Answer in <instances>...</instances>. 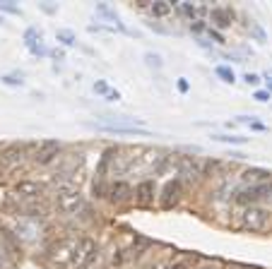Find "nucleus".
<instances>
[{"mask_svg": "<svg viewBox=\"0 0 272 269\" xmlns=\"http://www.w3.org/2000/svg\"><path fill=\"white\" fill-rule=\"evenodd\" d=\"M243 79H246V84H258V82H260V75H255V72H246Z\"/></svg>", "mask_w": 272, "mask_h": 269, "instance_id": "obj_33", "label": "nucleus"}, {"mask_svg": "<svg viewBox=\"0 0 272 269\" xmlns=\"http://www.w3.org/2000/svg\"><path fill=\"white\" fill-rule=\"evenodd\" d=\"M181 12H185L190 19H195L202 12V7H198V5H190V2H181Z\"/></svg>", "mask_w": 272, "mask_h": 269, "instance_id": "obj_27", "label": "nucleus"}, {"mask_svg": "<svg viewBox=\"0 0 272 269\" xmlns=\"http://www.w3.org/2000/svg\"><path fill=\"white\" fill-rule=\"evenodd\" d=\"M58 154H60V142L58 140H44V142L39 144L37 154H34V161L39 166H48Z\"/></svg>", "mask_w": 272, "mask_h": 269, "instance_id": "obj_8", "label": "nucleus"}, {"mask_svg": "<svg viewBox=\"0 0 272 269\" xmlns=\"http://www.w3.org/2000/svg\"><path fill=\"white\" fill-rule=\"evenodd\" d=\"M145 24L152 29V32H157V34H169V29H166V27H162L159 22H145Z\"/></svg>", "mask_w": 272, "mask_h": 269, "instance_id": "obj_32", "label": "nucleus"}, {"mask_svg": "<svg viewBox=\"0 0 272 269\" xmlns=\"http://www.w3.org/2000/svg\"><path fill=\"white\" fill-rule=\"evenodd\" d=\"M15 235L22 243H37L41 238V226H39L37 219H22L15 226Z\"/></svg>", "mask_w": 272, "mask_h": 269, "instance_id": "obj_6", "label": "nucleus"}, {"mask_svg": "<svg viewBox=\"0 0 272 269\" xmlns=\"http://www.w3.org/2000/svg\"><path fill=\"white\" fill-rule=\"evenodd\" d=\"M15 192L19 197H27V199H39L44 195V185L41 183H34V180H22L15 185Z\"/></svg>", "mask_w": 272, "mask_h": 269, "instance_id": "obj_13", "label": "nucleus"}, {"mask_svg": "<svg viewBox=\"0 0 272 269\" xmlns=\"http://www.w3.org/2000/svg\"><path fill=\"white\" fill-rule=\"evenodd\" d=\"M181 195H183V185L179 178L174 180H166V185H164L162 190V197H159V202H162L164 209H171V207H176L179 202H181Z\"/></svg>", "mask_w": 272, "mask_h": 269, "instance_id": "obj_7", "label": "nucleus"}, {"mask_svg": "<svg viewBox=\"0 0 272 269\" xmlns=\"http://www.w3.org/2000/svg\"><path fill=\"white\" fill-rule=\"evenodd\" d=\"M253 99H258L260 104H265V101H270L272 96L268 94V91H255V94H253Z\"/></svg>", "mask_w": 272, "mask_h": 269, "instance_id": "obj_34", "label": "nucleus"}, {"mask_svg": "<svg viewBox=\"0 0 272 269\" xmlns=\"http://www.w3.org/2000/svg\"><path fill=\"white\" fill-rule=\"evenodd\" d=\"M243 178L246 180H260V183H268L272 178L270 171H265V168H248L246 173H243Z\"/></svg>", "mask_w": 272, "mask_h": 269, "instance_id": "obj_18", "label": "nucleus"}, {"mask_svg": "<svg viewBox=\"0 0 272 269\" xmlns=\"http://www.w3.org/2000/svg\"><path fill=\"white\" fill-rule=\"evenodd\" d=\"M171 269H183V267H181V265H176V267H171Z\"/></svg>", "mask_w": 272, "mask_h": 269, "instance_id": "obj_44", "label": "nucleus"}, {"mask_svg": "<svg viewBox=\"0 0 272 269\" xmlns=\"http://www.w3.org/2000/svg\"><path fill=\"white\" fill-rule=\"evenodd\" d=\"M190 32H195V34H202V32H207V24H205L202 19H193V22H190Z\"/></svg>", "mask_w": 272, "mask_h": 269, "instance_id": "obj_30", "label": "nucleus"}, {"mask_svg": "<svg viewBox=\"0 0 272 269\" xmlns=\"http://www.w3.org/2000/svg\"><path fill=\"white\" fill-rule=\"evenodd\" d=\"M174 10V2H169V0H159V2H149V12L154 15V17H166L169 12Z\"/></svg>", "mask_w": 272, "mask_h": 269, "instance_id": "obj_16", "label": "nucleus"}, {"mask_svg": "<svg viewBox=\"0 0 272 269\" xmlns=\"http://www.w3.org/2000/svg\"><path fill=\"white\" fill-rule=\"evenodd\" d=\"M268 192H270V183H253V185H246L236 192V202L243 204V207H251L258 199H268Z\"/></svg>", "mask_w": 272, "mask_h": 269, "instance_id": "obj_4", "label": "nucleus"}, {"mask_svg": "<svg viewBox=\"0 0 272 269\" xmlns=\"http://www.w3.org/2000/svg\"><path fill=\"white\" fill-rule=\"evenodd\" d=\"M48 55H51L53 60H65V51H60V48H53V51H48Z\"/></svg>", "mask_w": 272, "mask_h": 269, "instance_id": "obj_37", "label": "nucleus"}, {"mask_svg": "<svg viewBox=\"0 0 272 269\" xmlns=\"http://www.w3.org/2000/svg\"><path fill=\"white\" fill-rule=\"evenodd\" d=\"M0 82L7 84V87H24V75L22 72H10V75H2Z\"/></svg>", "mask_w": 272, "mask_h": 269, "instance_id": "obj_20", "label": "nucleus"}, {"mask_svg": "<svg viewBox=\"0 0 272 269\" xmlns=\"http://www.w3.org/2000/svg\"><path fill=\"white\" fill-rule=\"evenodd\" d=\"M94 91H96V94H101V96H106L111 89H109V84H106L104 79H96V82H94Z\"/></svg>", "mask_w": 272, "mask_h": 269, "instance_id": "obj_31", "label": "nucleus"}, {"mask_svg": "<svg viewBox=\"0 0 272 269\" xmlns=\"http://www.w3.org/2000/svg\"><path fill=\"white\" fill-rule=\"evenodd\" d=\"M37 41H41V32H39L37 27H29V29L24 32V46L29 48V46L37 43Z\"/></svg>", "mask_w": 272, "mask_h": 269, "instance_id": "obj_25", "label": "nucleus"}, {"mask_svg": "<svg viewBox=\"0 0 272 269\" xmlns=\"http://www.w3.org/2000/svg\"><path fill=\"white\" fill-rule=\"evenodd\" d=\"M99 132H106V135H135V137H149L152 132L145 127H116V125H94Z\"/></svg>", "mask_w": 272, "mask_h": 269, "instance_id": "obj_14", "label": "nucleus"}, {"mask_svg": "<svg viewBox=\"0 0 272 269\" xmlns=\"http://www.w3.org/2000/svg\"><path fill=\"white\" fill-rule=\"evenodd\" d=\"M39 10L46 12V15H55L58 12V5L55 2H39Z\"/></svg>", "mask_w": 272, "mask_h": 269, "instance_id": "obj_29", "label": "nucleus"}, {"mask_svg": "<svg viewBox=\"0 0 272 269\" xmlns=\"http://www.w3.org/2000/svg\"><path fill=\"white\" fill-rule=\"evenodd\" d=\"M238 224L246 231H265L268 224H270V212L263 209V207H258V204L243 207V212L238 214Z\"/></svg>", "mask_w": 272, "mask_h": 269, "instance_id": "obj_3", "label": "nucleus"}, {"mask_svg": "<svg viewBox=\"0 0 272 269\" xmlns=\"http://www.w3.org/2000/svg\"><path fill=\"white\" fill-rule=\"evenodd\" d=\"M207 34L212 36V38H215V41H217V43H224V36L219 34L217 29H212V27H207Z\"/></svg>", "mask_w": 272, "mask_h": 269, "instance_id": "obj_35", "label": "nucleus"}, {"mask_svg": "<svg viewBox=\"0 0 272 269\" xmlns=\"http://www.w3.org/2000/svg\"><path fill=\"white\" fill-rule=\"evenodd\" d=\"M265 79H268V94L272 96V70L265 72Z\"/></svg>", "mask_w": 272, "mask_h": 269, "instance_id": "obj_39", "label": "nucleus"}, {"mask_svg": "<svg viewBox=\"0 0 272 269\" xmlns=\"http://www.w3.org/2000/svg\"><path fill=\"white\" fill-rule=\"evenodd\" d=\"M215 75H217L222 82H227V84H234L236 82V75L229 65H217V68H215Z\"/></svg>", "mask_w": 272, "mask_h": 269, "instance_id": "obj_19", "label": "nucleus"}, {"mask_svg": "<svg viewBox=\"0 0 272 269\" xmlns=\"http://www.w3.org/2000/svg\"><path fill=\"white\" fill-rule=\"evenodd\" d=\"M99 252L96 243L82 235V238H75V245H73V255H70V262H68V269H85L90 265V260Z\"/></svg>", "mask_w": 272, "mask_h": 269, "instance_id": "obj_2", "label": "nucleus"}, {"mask_svg": "<svg viewBox=\"0 0 272 269\" xmlns=\"http://www.w3.org/2000/svg\"><path fill=\"white\" fill-rule=\"evenodd\" d=\"M251 127H253V130H258V132H265V130H268V127L263 125V123H258V120H253V123H251Z\"/></svg>", "mask_w": 272, "mask_h": 269, "instance_id": "obj_40", "label": "nucleus"}, {"mask_svg": "<svg viewBox=\"0 0 272 269\" xmlns=\"http://www.w3.org/2000/svg\"><path fill=\"white\" fill-rule=\"evenodd\" d=\"M2 22H5V19H2V15H0V24H2Z\"/></svg>", "mask_w": 272, "mask_h": 269, "instance_id": "obj_45", "label": "nucleus"}, {"mask_svg": "<svg viewBox=\"0 0 272 269\" xmlns=\"http://www.w3.org/2000/svg\"><path fill=\"white\" fill-rule=\"evenodd\" d=\"M73 245H75V238H65V240H58L55 248L51 250V257L58 267H65L68 269V262H70V255H73Z\"/></svg>", "mask_w": 272, "mask_h": 269, "instance_id": "obj_9", "label": "nucleus"}, {"mask_svg": "<svg viewBox=\"0 0 272 269\" xmlns=\"http://www.w3.org/2000/svg\"><path fill=\"white\" fill-rule=\"evenodd\" d=\"M198 46H202V48H212V43L205 41V38H198Z\"/></svg>", "mask_w": 272, "mask_h": 269, "instance_id": "obj_41", "label": "nucleus"}, {"mask_svg": "<svg viewBox=\"0 0 272 269\" xmlns=\"http://www.w3.org/2000/svg\"><path fill=\"white\" fill-rule=\"evenodd\" d=\"M145 63H147V68H152V70H162V65H164L162 55L152 53V51H147L145 53Z\"/></svg>", "mask_w": 272, "mask_h": 269, "instance_id": "obj_22", "label": "nucleus"}, {"mask_svg": "<svg viewBox=\"0 0 272 269\" xmlns=\"http://www.w3.org/2000/svg\"><path fill=\"white\" fill-rule=\"evenodd\" d=\"M109 199L113 202V204H123V202H128V199H133V188H130V183H126V180H116V183H111Z\"/></svg>", "mask_w": 272, "mask_h": 269, "instance_id": "obj_11", "label": "nucleus"}, {"mask_svg": "<svg viewBox=\"0 0 272 269\" xmlns=\"http://www.w3.org/2000/svg\"><path fill=\"white\" fill-rule=\"evenodd\" d=\"M96 12H99V15H104L106 19H111V22H116V27H118L121 32H128L126 27H123V22H121V17H118V15H116V12L111 10L106 2H96Z\"/></svg>", "mask_w": 272, "mask_h": 269, "instance_id": "obj_15", "label": "nucleus"}, {"mask_svg": "<svg viewBox=\"0 0 272 269\" xmlns=\"http://www.w3.org/2000/svg\"><path fill=\"white\" fill-rule=\"evenodd\" d=\"M29 51H32V55H37V58H46V55H48V48L44 46V41L32 43V46H29Z\"/></svg>", "mask_w": 272, "mask_h": 269, "instance_id": "obj_28", "label": "nucleus"}, {"mask_svg": "<svg viewBox=\"0 0 272 269\" xmlns=\"http://www.w3.org/2000/svg\"><path fill=\"white\" fill-rule=\"evenodd\" d=\"M55 38H58L63 46H75V43H77V36H75L73 29H58V32H55Z\"/></svg>", "mask_w": 272, "mask_h": 269, "instance_id": "obj_21", "label": "nucleus"}, {"mask_svg": "<svg viewBox=\"0 0 272 269\" xmlns=\"http://www.w3.org/2000/svg\"><path fill=\"white\" fill-rule=\"evenodd\" d=\"M176 87H179V91H181V94H185V91L190 89V84H188V79H185V77H181V79L176 82Z\"/></svg>", "mask_w": 272, "mask_h": 269, "instance_id": "obj_36", "label": "nucleus"}, {"mask_svg": "<svg viewBox=\"0 0 272 269\" xmlns=\"http://www.w3.org/2000/svg\"><path fill=\"white\" fill-rule=\"evenodd\" d=\"M268 199L272 202V180H270V192H268Z\"/></svg>", "mask_w": 272, "mask_h": 269, "instance_id": "obj_43", "label": "nucleus"}, {"mask_svg": "<svg viewBox=\"0 0 272 269\" xmlns=\"http://www.w3.org/2000/svg\"><path fill=\"white\" fill-rule=\"evenodd\" d=\"M24 149H29V144H12L7 152H2V161H5V159H7V161H22Z\"/></svg>", "mask_w": 272, "mask_h": 269, "instance_id": "obj_17", "label": "nucleus"}, {"mask_svg": "<svg viewBox=\"0 0 272 269\" xmlns=\"http://www.w3.org/2000/svg\"><path fill=\"white\" fill-rule=\"evenodd\" d=\"M195 269H217L215 265H200V267H195Z\"/></svg>", "mask_w": 272, "mask_h": 269, "instance_id": "obj_42", "label": "nucleus"}, {"mask_svg": "<svg viewBox=\"0 0 272 269\" xmlns=\"http://www.w3.org/2000/svg\"><path fill=\"white\" fill-rule=\"evenodd\" d=\"M22 15V10H19V5H15L12 0H0V15Z\"/></svg>", "mask_w": 272, "mask_h": 269, "instance_id": "obj_24", "label": "nucleus"}, {"mask_svg": "<svg viewBox=\"0 0 272 269\" xmlns=\"http://www.w3.org/2000/svg\"><path fill=\"white\" fill-rule=\"evenodd\" d=\"M154 192H157V188H154V180H142L137 188H135V202L140 204V207H149L152 202H154Z\"/></svg>", "mask_w": 272, "mask_h": 269, "instance_id": "obj_12", "label": "nucleus"}, {"mask_svg": "<svg viewBox=\"0 0 272 269\" xmlns=\"http://www.w3.org/2000/svg\"><path fill=\"white\" fill-rule=\"evenodd\" d=\"M55 207L63 214H77L85 207V197H82L80 188H75V185H60L58 192H55Z\"/></svg>", "mask_w": 272, "mask_h": 269, "instance_id": "obj_1", "label": "nucleus"}, {"mask_svg": "<svg viewBox=\"0 0 272 269\" xmlns=\"http://www.w3.org/2000/svg\"><path fill=\"white\" fill-rule=\"evenodd\" d=\"M176 166H179V176H183V180H188V183H198L202 178V161L193 156H179Z\"/></svg>", "mask_w": 272, "mask_h": 269, "instance_id": "obj_5", "label": "nucleus"}, {"mask_svg": "<svg viewBox=\"0 0 272 269\" xmlns=\"http://www.w3.org/2000/svg\"><path fill=\"white\" fill-rule=\"evenodd\" d=\"M215 142H224V144H246V137H236V135H212Z\"/></svg>", "mask_w": 272, "mask_h": 269, "instance_id": "obj_23", "label": "nucleus"}, {"mask_svg": "<svg viewBox=\"0 0 272 269\" xmlns=\"http://www.w3.org/2000/svg\"><path fill=\"white\" fill-rule=\"evenodd\" d=\"M251 36H253L255 41H260V43H265V41H268V32H265L258 22H251Z\"/></svg>", "mask_w": 272, "mask_h": 269, "instance_id": "obj_26", "label": "nucleus"}, {"mask_svg": "<svg viewBox=\"0 0 272 269\" xmlns=\"http://www.w3.org/2000/svg\"><path fill=\"white\" fill-rule=\"evenodd\" d=\"M121 99V91L118 89H111L109 94H106V101H118Z\"/></svg>", "mask_w": 272, "mask_h": 269, "instance_id": "obj_38", "label": "nucleus"}, {"mask_svg": "<svg viewBox=\"0 0 272 269\" xmlns=\"http://www.w3.org/2000/svg\"><path fill=\"white\" fill-rule=\"evenodd\" d=\"M210 19H212V24H215L217 29H227V27H231V22H234V10H231L229 5H217V7H212ZM215 27H212V29H215Z\"/></svg>", "mask_w": 272, "mask_h": 269, "instance_id": "obj_10", "label": "nucleus"}, {"mask_svg": "<svg viewBox=\"0 0 272 269\" xmlns=\"http://www.w3.org/2000/svg\"><path fill=\"white\" fill-rule=\"evenodd\" d=\"M0 163H2V152H0Z\"/></svg>", "mask_w": 272, "mask_h": 269, "instance_id": "obj_46", "label": "nucleus"}]
</instances>
